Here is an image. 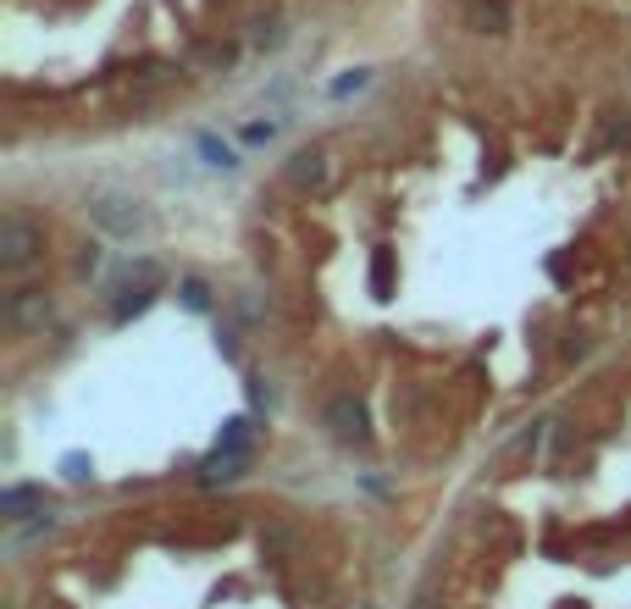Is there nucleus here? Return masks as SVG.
<instances>
[{
  "mask_svg": "<svg viewBox=\"0 0 631 609\" xmlns=\"http://www.w3.org/2000/svg\"><path fill=\"white\" fill-rule=\"evenodd\" d=\"M39 250H45V233H39L28 216H17V211L0 216V266H6V272H23Z\"/></svg>",
  "mask_w": 631,
  "mask_h": 609,
  "instance_id": "f257e3e1",
  "label": "nucleus"
},
{
  "mask_svg": "<svg viewBox=\"0 0 631 609\" xmlns=\"http://www.w3.org/2000/svg\"><path fill=\"white\" fill-rule=\"evenodd\" d=\"M89 216H95L106 233H117V239H128L133 227L144 222L139 200H128V194H95V205H89Z\"/></svg>",
  "mask_w": 631,
  "mask_h": 609,
  "instance_id": "f03ea898",
  "label": "nucleus"
},
{
  "mask_svg": "<svg viewBox=\"0 0 631 609\" xmlns=\"http://www.w3.org/2000/svg\"><path fill=\"white\" fill-rule=\"evenodd\" d=\"M327 432H333L338 443H366V410H360V399L355 394H338V399H327Z\"/></svg>",
  "mask_w": 631,
  "mask_h": 609,
  "instance_id": "7ed1b4c3",
  "label": "nucleus"
},
{
  "mask_svg": "<svg viewBox=\"0 0 631 609\" xmlns=\"http://www.w3.org/2000/svg\"><path fill=\"white\" fill-rule=\"evenodd\" d=\"M465 28L471 34H510V6L504 0H465Z\"/></svg>",
  "mask_w": 631,
  "mask_h": 609,
  "instance_id": "20e7f679",
  "label": "nucleus"
},
{
  "mask_svg": "<svg viewBox=\"0 0 631 609\" xmlns=\"http://www.w3.org/2000/svg\"><path fill=\"white\" fill-rule=\"evenodd\" d=\"M45 316H50L45 288H17V294L6 299V322H12V327H39Z\"/></svg>",
  "mask_w": 631,
  "mask_h": 609,
  "instance_id": "39448f33",
  "label": "nucleus"
},
{
  "mask_svg": "<svg viewBox=\"0 0 631 609\" xmlns=\"http://www.w3.org/2000/svg\"><path fill=\"white\" fill-rule=\"evenodd\" d=\"M244 471H250V454H222V449H216L211 460L200 466V482H205V488H216V482H239Z\"/></svg>",
  "mask_w": 631,
  "mask_h": 609,
  "instance_id": "423d86ee",
  "label": "nucleus"
},
{
  "mask_svg": "<svg viewBox=\"0 0 631 609\" xmlns=\"http://www.w3.org/2000/svg\"><path fill=\"white\" fill-rule=\"evenodd\" d=\"M322 178H327V156L322 150H299V156L288 161V183H294V189H316Z\"/></svg>",
  "mask_w": 631,
  "mask_h": 609,
  "instance_id": "0eeeda50",
  "label": "nucleus"
},
{
  "mask_svg": "<svg viewBox=\"0 0 631 609\" xmlns=\"http://www.w3.org/2000/svg\"><path fill=\"white\" fill-rule=\"evenodd\" d=\"M45 515V493L39 488H6L0 493V515H6V521H23V515Z\"/></svg>",
  "mask_w": 631,
  "mask_h": 609,
  "instance_id": "6e6552de",
  "label": "nucleus"
},
{
  "mask_svg": "<svg viewBox=\"0 0 631 609\" xmlns=\"http://www.w3.org/2000/svg\"><path fill=\"white\" fill-rule=\"evenodd\" d=\"M178 294H183V305H189V311H211V288H205L200 277H183Z\"/></svg>",
  "mask_w": 631,
  "mask_h": 609,
  "instance_id": "1a4fd4ad",
  "label": "nucleus"
},
{
  "mask_svg": "<svg viewBox=\"0 0 631 609\" xmlns=\"http://www.w3.org/2000/svg\"><path fill=\"white\" fill-rule=\"evenodd\" d=\"M244 438H250V421H227V427H222V443H216V449H222V454H244Z\"/></svg>",
  "mask_w": 631,
  "mask_h": 609,
  "instance_id": "9d476101",
  "label": "nucleus"
},
{
  "mask_svg": "<svg viewBox=\"0 0 631 609\" xmlns=\"http://www.w3.org/2000/svg\"><path fill=\"white\" fill-rule=\"evenodd\" d=\"M200 150L211 156V167H233V150H227V144H216L211 133H200Z\"/></svg>",
  "mask_w": 631,
  "mask_h": 609,
  "instance_id": "9b49d317",
  "label": "nucleus"
},
{
  "mask_svg": "<svg viewBox=\"0 0 631 609\" xmlns=\"http://www.w3.org/2000/svg\"><path fill=\"white\" fill-rule=\"evenodd\" d=\"M200 61H205V67H227V61H233V50H227V45H205Z\"/></svg>",
  "mask_w": 631,
  "mask_h": 609,
  "instance_id": "f8f14e48",
  "label": "nucleus"
},
{
  "mask_svg": "<svg viewBox=\"0 0 631 609\" xmlns=\"http://www.w3.org/2000/svg\"><path fill=\"white\" fill-rule=\"evenodd\" d=\"M388 272H393V261H388V250H382L377 261H371V283H377V288H388Z\"/></svg>",
  "mask_w": 631,
  "mask_h": 609,
  "instance_id": "ddd939ff",
  "label": "nucleus"
},
{
  "mask_svg": "<svg viewBox=\"0 0 631 609\" xmlns=\"http://www.w3.org/2000/svg\"><path fill=\"white\" fill-rule=\"evenodd\" d=\"M244 139H250V144H261V139H272V122H250V128H244Z\"/></svg>",
  "mask_w": 631,
  "mask_h": 609,
  "instance_id": "4468645a",
  "label": "nucleus"
},
{
  "mask_svg": "<svg viewBox=\"0 0 631 609\" xmlns=\"http://www.w3.org/2000/svg\"><path fill=\"white\" fill-rule=\"evenodd\" d=\"M615 144H626V150H631V117H626V111H620V128H615Z\"/></svg>",
  "mask_w": 631,
  "mask_h": 609,
  "instance_id": "2eb2a0df",
  "label": "nucleus"
},
{
  "mask_svg": "<svg viewBox=\"0 0 631 609\" xmlns=\"http://www.w3.org/2000/svg\"><path fill=\"white\" fill-rule=\"evenodd\" d=\"M416 609H432V598H416Z\"/></svg>",
  "mask_w": 631,
  "mask_h": 609,
  "instance_id": "dca6fc26",
  "label": "nucleus"
}]
</instances>
